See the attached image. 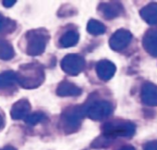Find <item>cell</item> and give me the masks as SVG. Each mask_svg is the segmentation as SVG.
Here are the masks:
<instances>
[{
  "mask_svg": "<svg viewBox=\"0 0 157 150\" xmlns=\"http://www.w3.org/2000/svg\"><path fill=\"white\" fill-rule=\"evenodd\" d=\"M135 125L127 120H115L112 121H107L103 124V135L110 139L117 137H128L130 138L135 133Z\"/></svg>",
  "mask_w": 157,
  "mask_h": 150,
  "instance_id": "4",
  "label": "cell"
},
{
  "mask_svg": "<svg viewBox=\"0 0 157 150\" xmlns=\"http://www.w3.org/2000/svg\"><path fill=\"white\" fill-rule=\"evenodd\" d=\"M85 114L94 120H102L107 118L113 111V106L110 102L102 99L89 100L85 105Z\"/></svg>",
  "mask_w": 157,
  "mask_h": 150,
  "instance_id": "5",
  "label": "cell"
},
{
  "mask_svg": "<svg viewBox=\"0 0 157 150\" xmlns=\"http://www.w3.org/2000/svg\"><path fill=\"white\" fill-rule=\"evenodd\" d=\"M6 124V118H5V114L3 112V110L0 109V131H1Z\"/></svg>",
  "mask_w": 157,
  "mask_h": 150,
  "instance_id": "23",
  "label": "cell"
},
{
  "mask_svg": "<svg viewBox=\"0 0 157 150\" xmlns=\"http://www.w3.org/2000/svg\"><path fill=\"white\" fill-rule=\"evenodd\" d=\"M112 139L105 137V135L100 136L99 138H97L93 144H92V147L93 148H97V147H105V146H108L110 142Z\"/></svg>",
  "mask_w": 157,
  "mask_h": 150,
  "instance_id": "21",
  "label": "cell"
},
{
  "mask_svg": "<svg viewBox=\"0 0 157 150\" xmlns=\"http://www.w3.org/2000/svg\"><path fill=\"white\" fill-rule=\"evenodd\" d=\"M87 31L93 35H100L105 33L106 28L104 23L96 20H90L87 25Z\"/></svg>",
  "mask_w": 157,
  "mask_h": 150,
  "instance_id": "18",
  "label": "cell"
},
{
  "mask_svg": "<svg viewBox=\"0 0 157 150\" xmlns=\"http://www.w3.org/2000/svg\"><path fill=\"white\" fill-rule=\"evenodd\" d=\"M119 150H136V149H135V147L132 146V145H124V146H122Z\"/></svg>",
  "mask_w": 157,
  "mask_h": 150,
  "instance_id": "25",
  "label": "cell"
},
{
  "mask_svg": "<svg viewBox=\"0 0 157 150\" xmlns=\"http://www.w3.org/2000/svg\"><path fill=\"white\" fill-rule=\"evenodd\" d=\"M46 115L44 113V112H41V111H36V112H33L32 114H30L24 120L27 124L29 125H36L40 122H43L46 120Z\"/></svg>",
  "mask_w": 157,
  "mask_h": 150,
  "instance_id": "20",
  "label": "cell"
},
{
  "mask_svg": "<svg viewBox=\"0 0 157 150\" xmlns=\"http://www.w3.org/2000/svg\"><path fill=\"white\" fill-rule=\"evenodd\" d=\"M1 150H17V149L12 145H5Z\"/></svg>",
  "mask_w": 157,
  "mask_h": 150,
  "instance_id": "26",
  "label": "cell"
},
{
  "mask_svg": "<svg viewBox=\"0 0 157 150\" xmlns=\"http://www.w3.org/2000/svg\"><path fill=\"white\" fill-rule=\"evenodd\" d=\"M61 69L71 76H76L85 69L86 62L82 56L78 54H68L61 60Z\"/></svg>",
  "mask_w": 157,
  "mask_h": 150,
  "instance_id": "6",
  "label": "cell"
},
{
  "mask_svg": "<svg viewBox=\"0 0 157 150\" xmlns=\"http://www.w3.org/2000/svg\"><path fill=\"white\" fill-rule=\"evenodd\" d=\"M15 50L11 43L0 38V59L8 61L14 57Z\"/></svg>",
  "mask_w": 157,
  "mask_h": 150,
  "instance_id": "17",
  "label": "cell"
},
{
  "mask_svg": "<svg viewBox=\"0 0 157 150\" xmlns=\"http://www.w3.org/2000/svg\"><path fill=\"white\" fill-rule=\"evenodd\" d=\"M31 109L32 106L28 99H20L12 105L10 109V117L14 120H25L30 115Z\"/></svg>",
  "mask_w": 157,
  "mask_h": 150,
  "instance_id": "8",
  "label": "cell"
},
{
  "mask_svg": "<svg viewBox=\"0 0 157 150\" xmlns=\"http://www.w3.org/2000/svg\"><path fill=\"white\" fill-rule=\"evenodd\" d=\"M15 4H16L15 0L14 1H12V0H5V1H3V6L6 8H10V7L14 6Z\"/></svg>",
  "mask_w": 157,
  "mask_h": 150,
  "instance_id": "24",
  "label": "cell"
},
{
  "mask_svg": "<svg viewBox=\"0 0 157 150\" xmlns=\"http://www.w3.org/2000/svg\"><path fill=\"white\" fill-rule=\"evenodd\" d=\"M143 150H157V140L146 143L143 145Z\"/></svg>",
  "mask_w": 157,
  "mask_h": 150,
  "instance_id": "22",
  "label": "cell"
},
{
  "mask_svg": "<svg viewBox=\"0 0 157 150\" xmlns=\"http://www.w3.org/2000/svg\"><path fill=\"white\" fill-rule=\"evenodd\" d=\"M17 74L13 70H6L0 73V92L11 93L16 91Z\"/></svg>",
  "mask_w": 157,
  "mask_h": 150,
  "instance_id": "9",
  "label": "cell"
},
{
  "mask_svg": "<svg viewBox=\"0 0 157 150\" xmlns=\"http://www.w3.org/2000/svg\"><path fill=\"white\" fill-rule=\"evenodd\" d=\"M5 19H6V17H4L1 13H0V27H1V26H2V24L4 23Z\"/></svg>",
  "mask_w": 157,
  "mask_h": 150,
  "instance_id": "27",
  "label": "cell"
},
{
  "mask_svg": "<svg viewBox=\"0 0 157 150\" xmlns=\"http://www.w3.org/2000/svg\"><path fill=\"white\" fill-rule=\"evenodd\" d=\"M124 9L122 5L118 2H107V3H101L98 6V11L101 15L107 20L115 19L121 15Z\"/></svg>",
  "mask_w": 157,
  "mask_h": 150,
  "instance_id": "10",
  "label": "cell"
},
{
  "mask_svg": "<svg viewBox=\"0 0 157 150\" xmlns=\"http://www.w3.org/2000/svg\"><path fill=\"white\" fill-rule=\"evenodd\" d=\"M96 74L97 76L103 81L110 80L116 73L117 68L115 64L109 60H100L96 65Z\"/></svg>",
  "mask_w": 157,
  "mask_h": 150,
  "instance_id": "12",
  "label": "cell"
},
{
  "mask_svg": "<svg viewBox=\"0 0 157 150\" xmlns=\"http://www.w3.org/2000/svg\"><path fill=\"white\" fill-rule=\"evenodd\" d=\"M25 53L31 57L42 55L50 40V34L44 28L33 29L28 31L24 36Z\"/></svg>",
  "mask_w": 157,
  "mask_h": 150,
  "instance_id": "2",
  "label": "cell"
},
{
  "mask_svg": "<svg viewBox=\"0 0 157 150\" xmlns=\"http://www.w3.org/2000/svg\"><path fill=\"white\" fill-rule=\"evenodd\" d=\"M142 45L147 53L152 57H157V28L146 32L142 39Z\"/></svg>",
  "mask_w": 157,
  "mask_h": 150,
  "instance_id": "13",
  "label": "cell"
},
{
  "mask_svg": "<svg viewBox=\"0 0 157 150\" xmlns=\"http://www.w3.org/2000/svg\"><path fill=\"white\" fill-rule=\"evenodd\" d=\"M78 39H80V34L78 32L70 30L66 32L59 39V45L64 48L74 46L78 44Z\"/></svg>",
  "mask_w": 157,
  "mask_h": 150,
  "instance_id": "16",
  "label": "cell"
},
{
  "mask_svg": "<svg viewBox=\"0 0 157 150\" xmlns=\"http://www.w3.org/2000/svg\"><path fill=\"white\" fill-rule=\"evenodd\" d=\"M82 88H80L75 84L70 83L68 81H62L56 88V95L62 97H78L82 95Z\"/></svg>",
  "mask_w": 157,
  "mask_h": 150,
  "instance_id": "14",
  "label": "cell"
},
{
  "mask_svg": "<svg viewBox=\"0 0 157 150\" xmlns=\"http://www.w3.org/2000/svg\"><path fill=\"white\" fill-rule=\"evenodd\" d=\"M141 101L149 107H157V85L145 83L141 87Z\"/></svg>",
  "mask_w": 157,
  "mask_h": 150,
  "instance_id": "11",
  "label": "cell"
},
{
  "mask_svg": "<svg viewBox=\"0 0 157 150\" xmlns=\"http://www.w3.org/2000/svg\"><path fill=\"white\" fill-rule=\"evenodd\" d=\"M84 115H86L84 106L67 108L60 117V126L65 133L69 134L80 129Z\"/></svg>",
  "mask_w": 157,
  "mask_h": 150,
  "instance_id": "3",
  "label": "cell"
},
{
  "mask_svg": "<svg viewBox=\"0 0 157 150\" xmlns=\"http://www.w3.org/2000/svg\"><path fill=\"white\" fill-rule=\"evenodd\" d=\"M16 28H17V22L10 18H6L4 23L0 27V35L10 34L14 33Z\"/></svg>",
  "mask_w": 157,
  "mask_h": 150,
  "instance_id": "19",
  "label": "cell"
},
{
  "mask_svg": "<svg viewBox=\"0 0 157 150\" xmlns=\"http://www.w3.org/2000/svg\"><path fill=\"white\" fill-rule=\"evenodd\" d=\"M16 74L18 84L29 90L38 88L45 79L44 66L36 61L21 65Z\"/></svg>",
  "mask_w": 157,
  "mask_h": 150,
  "instance_id": "1",
  "label": "cell"
},
{
  "mask_svg": "<svg viewBox=\"0 0 157 150\" xmlns=\"http://www.w3.org/2000/svg\"><path fill=\"white\" fill-rule=\"evenodd\" d=\"M140 17L150 25H157V3H150L140 11Z\"/></svg>",
  "mask_w": 157,
  "mask_h": 150,
  "instance_id": "15",
  "label": "cell"
},
{
  "mask_svg": "<svg viewBox=\"0 0 157 150\" xmlns=\"http://www.w3.org/2000/svg\"><path fill=\"white\" fill-rule=\"evenodd\" d=\"M132 34L129 31L125 29L117 30L110 38L109 45L114 50H122L126 48L131 42Z\"/></svg>",
  "mask_w": 157,
  "mask_h": 150,
  "instance_id": "7",
  "label": "cell"
}]
</instances>
